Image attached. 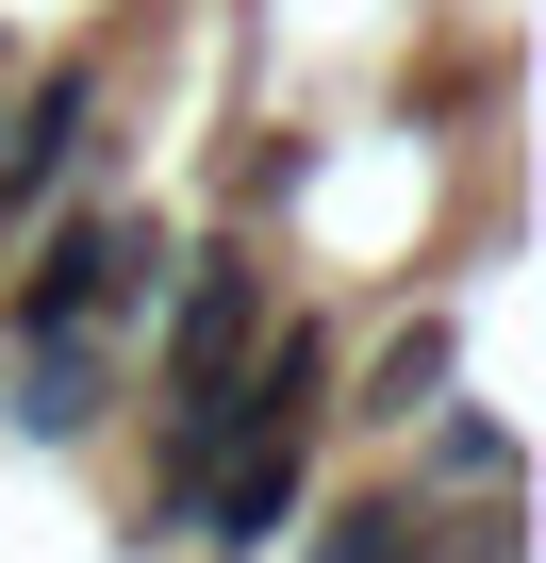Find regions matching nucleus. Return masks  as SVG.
I'll use <instances>...</instances> for the list:
<instances>
[{"instance_id":"f257e3e1","label":"nucleus","mask_w":546,"mask_h":563,"mask_svg":"<svg viewBox=\"0 0 546 563\" xmlns=\"http://www.w3.org/2000/svg\"><path fill=\"white\" fill-rule=\"evenodd\" d=\"M248 349H265V265H248V249H199V265H182V316H166V497H182L199 448L232 431Z\"/></svg>"},{"instance_id":"f03ea898","label":"nucleus","mask_w":546,"mask_h":563,"mask_svg":"<svg viewBox=\"0 0 546 563\" xmlns=\"http://www.w3.org/2000/svg\"><path fill=\"white\" fill-rule=\"evenodd\" d=\"M149 282H166V232H149L133 199H83V216H51V249L18 265V332H116V316H149Z\"/></svg>"},{"instance_id":"7ed1b4c3","label":"nucleus","mask_w":546,"mask_h":563,"mask_svg":"<svg viewBox=\"0 0 546 563\" xmlns=\"http://www.w3.org/2000/svg\"><path fill=\"white\" fill-rule=\"evenodd\" d=\"M100 398H116V332H18V431L34 448L100 431Z\"/></svg>"},{"instance_id":"20e7f679","label":"nucleus","mask_w":546,"mask_h":563,"mask_svg":"<svg viewBox=\"0 0 546 563\" xmlns=\"http://www.w3.org/2000/svg\"><path fill=\"white\" fill-rule=\"evenodd\" d=\"M83 150H100V67H51V84H34V117L0 133V216H18V199H51Z\"/></svg>"},{"instance_id":"39448f33","label":"nucleus","mask_w":546,"mask_h":563,"mask_svg":"<svg viewBox=\"0 0 546 563\" xmlns=\"http://www.w3.org/2000/svg\"><path fill=\"white\" fill-rule=\"evenodd\" d=\"M431 398H447V332L414 316V332H398V349L365 365V415H431Z\"/></svg>"},{"instance_id":"423d86ee","label":"nucleus","mask_w":546,"mask_h":563,"mask_svg":"<svg viewBox=\"0 0 546 563\" xmlns=\"http://www.w3.org/2000/svg\"><path fill=\"white\" fill-rule=\"evenodd\" d=\"M414 547H431V514H414V497H348L315 563H414Z\"/></svg>"}]
</instances>
